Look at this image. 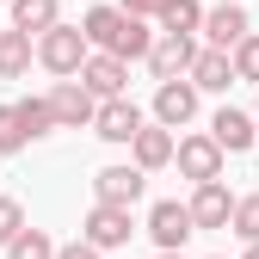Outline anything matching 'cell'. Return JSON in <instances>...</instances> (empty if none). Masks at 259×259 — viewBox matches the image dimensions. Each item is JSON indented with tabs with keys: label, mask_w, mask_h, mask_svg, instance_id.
I'll list each match as a JSON object with an SVG mask.
<instances>
[{
	"label": "cell",
	"mask_w": 259,
	"mask_h": 259,
	"mask_svg": "<svg viewBox=\"0 0 259 259\" xmlns=\"http://www.w3.org/2000/svg\"><path fill=\"white\" fill-rule=\"evenodd\" d=\"M37 62H44L56 80H80V68L93 62V44H87L80 25H56V31L37 37Z\"/></svg>",
	"instance_id": "1"
},
{
	"label": "cell",
	"mask_w": 259,
	"mask_h": 259,
	"mask_svg": "<svg viewBox=\"0 0 259 259\" xmlns=\"http://www.w3.org/2000/svg\"><path fill=\"white\" fill-rule=\"evenodd\" d=\"M148 191V173L130 160V167H99L93 173V204H111V210H130Z\"/></svg>",
	"instance_id": "2"
},
{
	"label": "cell",
	"mask_w": 259,
	"mask_h": 259,
	"mask_svg": "<svg viewBox=\"0 0 259 259\" xmlns=\"http://www.w3.org/2000/svg\"><path fill=\"white\" fill-rule=\"evenodd\" d=\"M148 235H154V247H160V253H179L191 235H198V222H191V204L160 198V204L148 210Z\"/></svg>",
	"instance_id": "3"
},
{
	"label": "cell",
	"mask_w": 259,
	"mask_h": 259,
	"mask_svg": "<svg viewBox=\"0 0 259 259\" xmlns=\"http://www.w3.org/2000/svg\"><path fill=\"white\" fill-rule=\"evenodd\" d=\"M173 160H179V173H185L191 185H216L229 154H222V148H216V136L204 130V136H179V154H173Z\"/></svg>",
	"instance_id": "4"
},
{
	"label": "cell",
	"mask_w": 259,
	"mask_h": 259,
	"mask_svg": "<svg viewBox=\"0 0 259 259\" xmlns=\"http://www.w3.org/2000/svg\"><path fill=\"white\" fill-rule=\"evenodd\" d=\"M50 111H56V130H93L99 99H93L80 80H56V87H50Z\"/></svg>",
	"instance_id": "5"
},
{
	"label": "cell",
	"mask_w": 259,
	"mask_h": 259,
	"mask_svg": "<svg viewBox=\"0 0 259 259\" xmlns=\"http://www.w3.org/2000/svg\"><path fill=\"white\" fill-rule=\"evenodd\" d=\"M130 235H136L130 210H111V204H93V210H87V222H80V241H93L99 253H111V247H130Z\"/></svg>",
	"instance_id": "6"
},
{
	"label": "cell",
	"mask_w": 259,
	"mask_h": 259,
	"mask_svg": "<svg viewBox=\"0 0 259 259\" xmlns=\"http://www.w3.org/2000/svg\"><path fill=\"white\" fill-rule=\"evenodd\" d=\"M142 130H148V117L130 105V99H105L99 117H93V136H99V142H117V148H130Z\"/></svg>",
	"instance_id": "7"
},
{
	"label": "cell",
	"mask_w": 259,
	"mask_h": 259,
	"mask_svg": "<svg viewBox=\"0 0 259 259\" xmlns=\"http://www.w3.org/2000/svg\"><path fill=\"white\" fill-rule=\"evenodd\" d=\"M191 62H198V44L160 31V44H154V56H148V74H154L160 87H167V80H191Z\"/></svg>",
	"instance_id": "8"
},
{
	"label": "cell",
	"mask_w": 259,
	"mask_h": 259,
	"mask_svg": "<svg viewBox=\"0 0 259 259\" xmlns=\"http://www.w3.org/2000/svg\"><path fill=\"white\" fill-rule=\"evenodd\" d=\"M80 87L93 93V99H130V62H117V56H93L87 68H80Z\"/></svg>",
	"instance_id": "9"
},
{
	"label": "cell",
	"mask_w": 259,
	"mask_h": 259,
	"mask_svg": "<svg viewBox=\"0 0 259 259\" xmlns=\"http://www.w3.org/2000/svg\"><path fill=\"white\" fill-rule=\"evenodd\" d=\"M191 117H198V87H191V80L154 87V123H160V130H185Z\"/></svg>",
	"instance_id": "10"
},
{
	"label": "cell",
	"mask_w": 259,
	"mask_h": 259,
	"mask_svg": "<svg viewBox=\"0 0 259 259\" xmlns=\"http://www.w3.org/2000/svg\"><path fill=\"white\" fill-rule=\"evenodd\" d=\"M204 37H210V50H241L247 37H253V19H247V7H210L204 13Z\"/></svg>",
	"instance_id": "11"
},
{
	"label": "cell",
	"mask_w": 259,
	"mask_h": 259,
	"mask_svg": "<svg viewBox=\"0 0 259 259\" xmlns=\"http://www.w3.org/2000/svg\"><path fill=\"white\" fill-rule=\"evenodd\" d=\"M210 136H216L222 154H247V148L259 142V123H253L247 111H235V105H222V111L210 117Z\"/></svg>",
	"instance_id": "12"
},
{
	"label": "cell",
	"mask_w": 259,
	"mask_h": 259,
	"mask_svg": "<svg viewBox=\"0 0 259 259\" xmlns=\"http://www.w3.org/2000/svg\"><path fill=\"white\" fill-rule=\"evenodd\" d=\"M235 204L241 198H229V185H198V191H191V222H198V229H229V222H235Z\"/></svg>",
	"instance_id": "13"
},
{
	"label": "cell",
	"mask_w": 259,
	"mask_h": 259,
	"mask_svg": "<svg viewBox=\"0 0 259 259\" xmlns=\"http://www.w3.org/2000/svg\"><path fill=\"white\" fill-rule=\"evenodd\" d=\"M191 87H198V93H229V87H235V56L204 44L198 62H191Z\"/></svg>",
	"instance_id": "14"
},
{
	"label": "cell",
	"mask_w": 259,
	"mask_h": 259,
	"mask_svg": "<svg viewBox=\"0 0 259 259\" xmlns=\"http://www.w3.org/2000/svg\"><path fill=\"white\" fill-rule=\"evenodd\" d=\"M80 31H87V44L99 50V56H111V50H117V37L130 31V13H123V7H93V13L80 19Z\"/></svg>",
	"instance_id": "15"
},
{
	"label": "cell",
	"mask_w": 259,
	"mask_h": 259,
	"mask_svg": "<svg viewBox=\"0 0 259 259\" xmlns=\"http://www.w3.org/2000/svg\"><path fill=\"white\" fill-rule=\"evenodd\" d=\"M130 154H136V167H142V173H160V167H167V160L179 154V142H173V130H160V123H148L142 136L130 142Z\"/></svg>",
	"instance_id": "16"
},
{
	"label": "cell",
	"mask_w": 259,
	"mask_h": 259,
	"mask_svg": "<svg viewBox=\"0 0 259 259\" xmlns=\"http://www.w3.org/2000/svg\"><path fill=\"white\" fill-rule=\"evenodd\" d=\"M62 25V0H13V31L25 37H44V31Z\"/></svg>",
	"instance_id": "17"
},
{
	"label": "cell",
	"mask_w": 259,
	"mask_h": 259,
	"mask_svg": "<svg viewBox=\"0 0 259 259\" xmlns=\"http://www.w3.org/2000/svg\"><path fill=\"white\" fill-rule=\"evenodd\" d=\"M31 56H37V44L25 31H0V80H19L31 68Z\"/></svg>",
	"instance_id": "18"
},
{
	"label": "cell",
	"mask_w": 259,
	"mask_h": 259,
	"mask_svg": "<svg viewBox=\"0 0 259 259\" xmlns=\"http://www.w3.org/2000/svg\"><path fill=\"white\" fill-rule=\"evenodd\" d=\"M154 25L167 31V37H191V31H204V7H198V0H167Z\"/></svg>",
	"instance_id": "19"
},
{
	"label": "cell",
	"mask_w": 259,
	"mask_h": 259,
	"mask_svg": "<svg viewBox=\"0 0 259 259\" xmlns=\"http://www.w3.org/2000/svg\"><path fill=\"white\" fill-rule=\"evenodd\" d=\"M19 123H25V136L37 142L56 130V111H50V93H31V99H19Z\"/></svg>",
	"instance_id": "20"
},
{
	"label": "cell",
	"mask_w": 259,
	"mask_h": 259,
	"mask_svg": "<svg viewBox=\"0 0 259 259\" xmlns=\"http://www.w3.org/2000/svg\"><path fill=\"white\" fill-rule=\"evenodd\" d=\"M56 253H62V247H56V241H50L44 229H25V235H19V241L7 247V259H56Z\"/></svg>",
	"instance_id": "21"
},
{
	"label": "cell",
	"mask_w": 259,
	"mask_h": 259,
	"mask_svg": "<svg viewBox=\"0 0 259 259\" xmlns=\"http://www.w3.org/2000/svg\"><path fill=\"white\" fill-rule=\"evenodd\" d=\"M229 229H235L247 247H259V191H247V198L235 204V222H229Z\"/></svg>",
	"instance_id": "22"
},
{
	"label": "cell",
	"mask_w": 259,
	"mask_h": 259,
	"mask_svg": "<svg viewBox=\"0 0 259 259\" xmlns=\"http://www.w3.org/2000/svg\"><path fill=\"white\" fill-rule=\"evenodd\" d=\"M25 229H31V222H25V204L19 198H0V247H13Z\"/></svg>",
	"instance_id": "23"
},
{
	"label": "cell",
	"mask_w": 259,
	"mask_h": 259,
	"mask_svg": "<svg viewBox=\"0 0 259 259\" xmlns=\"http://www.w3.org/2000/svg\"><path fill=\"white\" fill-rule=\"evenodd\" d=\"M31 136H25V123H19V105H0V154H19Z\"/></svg>",
	"instance_id": "24"
},
{
	"label": "cell",
	"mask_w": 259,
	"mask_h": 259,
	"mask_svg": "<svg viewBox=\"0 0 259 259\" xmlns=\"http://www.w3.org/2000/svg\"><path fill=\"white\" fill-rule=\"evenodd\" d=\"M235 80H253V87H259V31L235 50Z\"/></svg>",
	"instance_id": "25"
},
{
	"label": "cell",
	"mask_w": 259,
	"mask_h": 259,
	"mask_svg": "<svg viewBox=\"0 0 259 259\" xmlns=\"http://www.w3.org/2000/svg\"><path fill=\"white\" fill-rule=\"evenodd\" d=\"M160 7H167V0H123L130 19H160Z\"/></svg>",
	"instance_id": "26"
},
{
	"label": "cell",
	"mask_w": 259,
	"mask_h": 259,
	"mask_svg": "<svg viewBox=\"0 0 259 259\" xmlns=\"http://www.w3.org/2000/svg\"><path fill=\"white\" fill-rule=\"evenodd\" d=\"M56 259H105V253H99V247H93V241H68V247H62Z\"/></svg>",
	"instance_id": "27"
},
{
	"label": "cell",
	"mask_w": 259,
	"mask_h": 259,
	"mask_svg": "<svg viewBox=\"0 0 259 259\" xmlns=\"http://www.w3.org/2000/svg\"><path fill=\"white\" fill-rule=\"evenodd\" d=\"M154 259H185V253H154Z\"/></svg>",
	"instance_id": "28"
},
{
	"label": "cell",
	"mask_w": 259,
	"mask_h": 259,
	"mask_svg": "<svg viewBox=\"0 0 259 259\" xmlns=\"http://www.w3.org/2000/svg\"><path fill=\"white\" fill-rule=\"evenodd\" d=\"M241 259H259V247H247V253H241Z\"/></svg>",
	"instance_id": "29"
},
{
	"label": "cell",
	"mask_w": 259,
	"mask_h": 259,
	"mask_svg": "<svg viewBox=\"0 0 259 259\" xmlns=\"http://www.w3.org/2000/svg\"><path fill=\"white\" fill-rule=\"evenodd\" d=\"M216 7H241V0H216Z\"/></svg>",
	"instance_id": "30"
},
{
	"label": "cell",
	"mask_w": 259,
	"mask_h": 259,
	"mask_svg": "<svg viewBox=\"0 0 259 259\" xmlns=\"http://www.w3.org/2000/svg\"><path fill=\"white\" fill-rule=\"evenodd\" d=\"M7 7H13V0H7Z\"/></svg>",
	"instance_id": "31"
},
{
	"label": "cell",
	"mask_w": 259,
	"mask_h": 259,
	"mask_svg": "<svg viewBox=\"0 0 259 259\" xmlns=\"http://www.w3.org/2000/svg\"><path fill=\"white\" fill-rule=\"evenodd\" d=\"M253 117H259V111H253Z\"/></svg>",
	"instance_id": "32"
},
{
	"label": "cell",
	"mask_w": 259,
	"mask_h": 259,
	"mask_svg": "<svg viewBox=\"0 0 259 259\" xmlns=\"http://www.w3.org/2000/svg\"><path fill=\"white\" fill-rule=\"evenodd\" d=\"M253 123H259V117H253Z\"/></svg>",
	"instance_id": "33"
}]
</instances>
